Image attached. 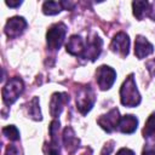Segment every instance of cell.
I'll return each mask as SVG.
<instances>
[{
  "label": "cell",
  "mask_w": 155,
  "mask_h": 155,
  "mask_svg": "<svg viewBox=\"0 0 155 155\" xmlns=\"http://www.w3.org/2000/svg\"><path fill=\"white\" fill-rule=\"evenodd\" d=\"M137 125H138V120H137L136 116H133V115H124L119 120L117 128L120 130V132H122L125 134H130V133H133L136 131Z\"/></svg>",
  "instance_id": "obj_14"
},
{
  "label": "cell",
  "mask_w": 155,
  "mask_h": 155,
  "mask_svg": "<svg viewBox=\"0 0 155 155\" xmlns=\"http://www.w3.org/2000/svg\"><path fill=\"white\" fill-rule=\"evenodd\" d=\"M69 102V96L67 93H59L56 92L52 94L51 101H50V114L53 117H57L61 115L63 107L65 103Z\"/></svg>",
  "instance_id": "obj_9"
},
{
  "label": "cell",
  "mask_w": 155,
  "mask_h": 155,
  "mask_svg": "<svg viewBox=\"0 0 155 155\" xmlns=\"http://www.w3.org/2000/svg\"><path fill=\"white\" fill-rule=\"evenodd\" d=\"M116 155H134V153L131 150V149H127V148H121L117 153H116Z\"/></svg>",
  "instance_id": "obj_24"
},
{
  "label": "cell",
  "mask_w": 155,
  "mask_h": 155,
  "mask_svg": "<svg viewBox=\"0 0 155 155\" xmlns=\"http://www.w3.org/2000/svg\"><path fill=\"white\" fill-rule=\"evenodd\" d=\"M65 33H67V27L63 23H56L52 27H50V29L47 30V34H46L47 47L52 51L59 50V47L62 46V44L64 41Z\"/></svg>",
  "instance_id": "obj_3"
},
{
  "label": "cell",
  "mask_w": 155,
  "mask_h": 155,
  "mask_svg": "<svg viewBox=\"0 0 155 155\" xmlns=\"http://www.w3.org/2000/svg\"><path fill=\"white\" fill-rule=\"evenodd\" d=\"M21 4H22L21 1H6V5L10 6V7H17V6H19Z\"/></svg>",
  "instance_id": "obj_26"
},
{
  "label": "cell",
  "mask_w": 155,
  "mask_h": 155,
  "mask_svg": "<svg viewBox=\"0 0 155 155\" xmlns=\"http://www.w3.org/2000/svg\"><path fill=\"white\" fill-rule=\"evenodd\" d=\"M114 149V142H109L108 144H105V147L103 148L101 155H109Z\"/></svg>",
  "instance_id": "obj_22"
},
{
  "label": "cell",
  "mask_w": 155,
  "mask_h": 155,
  "mask_svg": "<svg viewBox=\"0 0 155 155\" xmlns=\"http://www.w3.org/2000/svg\"><path fill=\"white\" fill-rule=\"evenodd\" d=\"M111 50L114 52H116L117 54H120L121 57H126L128 54V48H130V39L128 35L125 33H117L114 39L111 40V45H110Z\"/></svg>",
  "instance_id": "obj_8"
},
{
  "label": "cell",
  "mask_w": 155,
  "mask_h": 155,
  "mask_svg": "<svg viewBox=\"0 0 155 155\" xmlns=\"http://www.w3.org/2000/svg\"><path fill=\"white\" fill-rule=\"evenodd\" d=\"M119 120H120V116H119V110L116 108L111 109L109 113H107L105 115H102L97 122L98 125L107 132H113L116 127H117V124H119Z\"/></svg>",
  "instance_id": "obj_7"
},
{
  "label": "cell",
  "mask_w": 155,
  "mask_h": 155,
  "mask_svg": "<svg viewBox=\"0 0 155 155\" xmlns=\"http://www.w3.org/2000/svg\"><path fill=\"white\" fill-rule=\"evenodd\" d=\"M79 143H80V140L75 136L74 130L71 127H65L63 131V144H64L65 150L69 154L75 153V150L79 148Z\"/></svg>",
  "instance_id": "obj_12"
},
{
  "label": "cell",
  "mask_w": 155,
  "mask_h": 155,
  "mask_svg": "<svg viewBox=\"0 0 155 155\" xmlns=\"http://www.w3.org/2000/svg\"><path fill=\"white\" fill-rule=\"evenodd\" d=\"M62 10H64L62 1H46L42 5V11L45 15H56Z\"/></svg>",
  "instance_id": "obj_17"
},
{
  "label": "cell",
  "mask_w": 155,
  "mask_h": 155,
  "mask_svg": "<svg viewBox=\"0 0 155 155\" xmlns=\"http://www.w3.org/2000/svg\"><path fill=\"white\" fill-rule=\"evenodd\" d=\"M147 69L149 70L151 76H155V59H151L147 63Z\"/></svg>",
  "instance_id": "obj_23"
},
{
  "label": "cell",
  "mask_w": 155,
  "mask_h": 155,
  "mask_svg": "<svg viewBox=\"0 0 155 155\" xmlns=\"http://www.w3.org/2000/svg\"><path fill=\"white\" fill-rule=\"evenodd\" d=\"M28 115L34 119V120H41V114H40V108H39V99L38 97H34L29 104H28Z\"/></svg>",
  "instance_id": "obj_18"
},
{
  "label": "cell",
  "mask_w": 155,
  "mask_h": 155,
  "mask_svg": "<svg viewBox=\"0 0 155 155\" xmlns=\"http://www.w3.org/2000/svg\"><path fill=\"white\" fill-rule=\"evenodd\" d=\"M46 155H59V147H58V143L51 142V144L48 145V149L46 150Z\"/></svg>",
  "instance_id": "obj_20"
},
{
  "label": "cell",
  "mask_w": 155,
  "mask_h": 155,
  "mask_svg": "<svg viewBox=\"0 0 155 155\" xmlns=\"http://www.w3.org/2000/svg\"><path fill=\"white\" fill-rule=\"evenodd\" d=\"M67 52H69L73 56H79L82 57L84 51H85V44L84 40L81 39V36L79 35H73L70 36V39L68 40L67 45H65Z\"/></svg>",
  "instance_id": "obj_13"
},
{
  "label": "cell",
  "mask_w": 155,
  "mask_h": 155,
  "mask_svg": "<svg viewBox=\"0 0 155 155\" xmlns=\"http://www.w3.org/2000/svg\"><path fill=\"white\" fill-rule=\"evenodd\" d=\"M143 136L148 140L147 147L155 148V114H151L147 120V124L143 128Z\"/></svg>",
  "instance_id": "obj_15"
},
{
  "label": "cell",
  "mask_w": 155,
  "mask_h": 155,
  "mask_svg": "<svg viewBox=\"0 0 155 155\" xmlns=\"http://www.w3.org/2000/svg\"><path fill=\"white\" fill-rule=\"evenodd\" d=\"M27 28V22L23 17H19V16H16V17H12L10 18L7 22H6V25H5V33L8 38H17L19 36L24 29Z\"/></svg>",
  "instance_id": "obj_6"
},
{
  "label": "cell",
  "mask_w": 155,
  "mask_h": 155,
  "mask_svg": "<svg viewBox=\"0 0 155 155\" xmlns=\"http://www.w3.org/2000/svg\"><path fill=\"white\" fill-rule=\"evenodd\" d=\"M132 6H133V15L138 19H143L150 12V5L148 1H134Z\"/></svg>",
  "instance_id": "obj_16"
},
{
  "label": "cell",
  "mask_w": 155,
  "mask_h": 155,
  "mask_svg": "<svg viewBox=\"0 0 155 155\" xmlns=\"http://www.w3.org/2000/svg\"><path fill=\"white\" fill-rule=\"evenodd\" d=\"M24 90V84L19 78H12L2 88V101L6 105H10L17 101Z\"/></svg>",
  "instance_id": "obj_2"
},
{
  "label": "cell",
  "mask_w": 155,
  "mask_h": 155,
  "mask_svg": "<svg viewBox=\"0 0 155 155\" xmlns=\"http://www.w3.org/2000/svg\"><path fill=\"white\" fill-rule=\"evenodd\" d=\"M116 79V73L108 65H101L96 71V80L101 90H109Z\"/></svg>",
  "instance_id": "obj_5"
},
{
  "label": "cell",
  "mask_w": 155,
  "mask_h": 155,
  "mask_svg": "<svg viewBox=\"0 0 155 155\" xmlns=\"http://www.w3.org/2000/svg\"><path fill=\"white\" fill-rule=\"evenodd\" d=\"M153 51H154L153 45L144 36L138 35L136 38V41H134V53H136V56L139 59L149 56L150 53H153Z\"/></svg>",
  "instance_id": "obj_11"
},
{
  "label": "cell",
  "mask_w": 155,
  "mask_h": 155,
  "mask_svg": "<svg viewBox=\"0 0 155 155\" xmlns=\"http://www.w3.org/2000/svg\"><path fill=\"white\" fill-rule=\"evenodd\" d=\"M102 45H103V41L99 36L94 35L93 39L88 40L86 46H85V51H84V54H82V58H86V59H91V61H94L101 51H102Z\"/></svg>",
  "instance_id": "obj_10"
},
{
  "label": "cell",
  "mask_w": 155,
  "mask_h": 155,
  "mask_svg": "<svg viewBox=\"0 0 155 155\" xmlns=\"http://www.w3.org/2000/svg\"><path fill=\"white\" fill-rule=\"evenodd\" d=\"M2 133L10 139V140H17L19 139V131L17 130L16 126L13 125H10V126H6L2 128Z\"/></svg>",
  "instance_id": "obj_19"
},
{
  "label": "cell",
  "mask_w": 155,
  "mask_h": 155,
  "mask_svg": "<svg viewBox=\"0 0 155 155\" xmlns=\"http://www.w3.org/2000/svg\"><path fill=\"white\" fill-rule=\"evenodd\" d=\"M5 155H22V153H21V149H19L18 147L11 144V145L7 147Z\"/></svg>",
  "instance_id": "obj_21"
},
{
  "label": "cell",
  "mask_w": 155,
  "mask_h": 155,
  "mask_svg": "<svg viewBox=\"0 0 155 155\" xmlns=\"http://www.w3.org/2000/svg\"><path fill=\"white\" fill-rule=\"evenodd\" d=\"M120 98L121 103L126 107H136L140 103V94L138 92L133 74H130L124 81L120 88Z\"/></svg>",
  "instance_id": "obj_1"
},
{
  "label": "cell",
  "mask_w": 155,
  "mask_h": 155,
  "mask_svg": "<svg viewBox=\"0 0 155 155\" xmlns=\"http://www.w3.org/2000/svg\"><path fill=\"white\" fill-rule=\"evenodd\" d=\"M94 101H96V96H94V92H93V90L90 85H87L85 87H81L78 91L76 107H78V109L80 110L81 114H87L92 109V107L94 104Z\"/></svg>",
  "instance_id": "obj_4"
},
{
  "label": "cell",
  "mask_w": 155,
  "mask_h": 155,
  "mask_svg": "<svg viewBox=\"0 0 155 155\" xmlns=\"http://www.w3.org/2000/svg\"><path fill=\"white\" fill-rule=\"evenodd\" d=\"M142 155H155V148H150V147H145L144 151Z\"/></svg>",
  "instance_id": "obj_25"
}]
</instances>
